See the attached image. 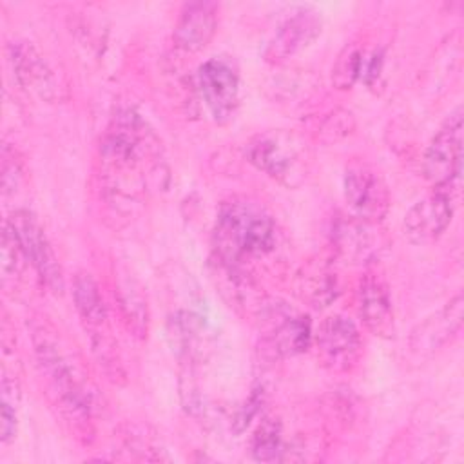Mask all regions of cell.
I'll use <instances>...</instances> for the list:
<instances>
[{
	"label": "cell",
	"mask_w": 464,
	"mask_h": 464,
	"mask_svg": "<svg viewBox=\"0 0 464 464\" xmlns=\"http://www.w3.org/2000/svg\"><path fill=\"white\" fill-rule=\"evenodd\" d=\"M102 181L118 198H136L163 174L160 140L134 109L118 111L100 141Z\"/></svg>",
	"instance_id": "cell-1"
},
{
	"label": "cell",
	"mask_w": 464,
	"mask_h": 464,
	"mask_svg": "<svg viewBox=\"0 0 464 464\" xmlns=\"http://www.w3.org/2000/svg\"><path fill=\"white\" fill-rule=\"evenodd\" d=\"M31 343L45 393L72 435L89 444L94 439V404L83 375L65 352L58 332L42 319L31 323Z\"/></svg>",
	"instance_id": "cell-2"
},
{
	"label": "cell",
	"mask_w": 464,
	"mask_h": 464,
	"mask_svg": "<svg viewBox=\"0 0 464 464\" xmlns=\"http://www.w3.org/2000/svg\"><path fill=\"white\" fill-rule=\"evenodd\" d=\"M276 241V221L257 199L234 196L221 203L214 225V248L219 265L241 268L243 263L272 252Z\"/></svg>",
	"instance_id": "cell-3"
},
{
	"label": "cell",
	"mask_w": 464,
	"mask_h": 464,
	"mask_svg": "<svg viewBox=\"0 0 464 464\" xmlns=\"http://www.w3.org/2000/svg\"><path fill=\"white\" fill-rule=\"evenodd\" d=\"M246 160L263 174L285 187H299L308 172L306 147L290 130H263L245 149Z\"/></svg>",
	"instance_id": "cell-4"
},
{
	"label": "cell",
	"mask_w": 464,
	"mask_h": 464,
	"mask_svg": "<svg viewBox=\"0 0 464 464\" xmlns=\"http://www.w3.org/2000/svg\"><path fill=\"white\" fill-rule=\"evenodd\" d=\"M5 223L11 227L27 263L38 276L42 286H45L51 294L60 295L65 288L63 270L36 216L25 208H18L5 219Z\"/></svg>",
	"instance_id": "cell-5"
},
{
	"label": "cell",
	"mask_w": 464,
	"mask_h": 464,
	"mask_svg": "<svg viewBox=\"0 0 464 464\" xmlns=\"http://www.w3.org/2000/svg\"><path fill=\"white\" fill-rule=\"evenodd\" d=\"M424 178L431 187L460 188L462 174V107L448 114L426 147L422 160Z\"/></svg>",
	"instance_id": "cell-6"
},
{
	"label": "cell",
	"mask_w": 464,
	"mask_h": 464,
	"mask_svg": "<svg viewBox=\"0 0 464 464\" xmlns=\"http://www.w3.org/2000/svg\"><path fill=\"white\" fill-rule=\"evenodd\" d=\"M319 362L334 373L352 372L362 355V337L357 324L343 315L334 314L321 321L314 334Z\"/></svg>",
	"instance_id": "cell-7"
},
{
	"label": "cell",
	"mask_w": 464,
	"mask_h": 464,
	"mask_svg": "<svg viewBox=\"0 0 464 464\" xmlns=\"http://www.w3.org/2000/svg\"><path fill=\"white\" fill-rule=\"evenodd\" d=\"M196 82L210 116L218 123L232 120L239 107L241 92V80L236 63L225 56L208 58L199 65Z\"/></svg>",
	"instance_id": "cell-8"
},
{
	"label": "cell",
	"mask_w": 464,
	"mask_h": 464,
	"mask_svg": "<svg viewBox=\"0 0 464 464\" xmlns=\"http://www.w3.org/2000/svg\"><path fill=\"white\" fill-rule=\"evenodd\" d=\"M457 196L459 188L431 187V190L404 214L402 230L406 239L413 245L435 243L453 219Z\"/></svg>",
	"instance_id": "cell-9"
},
{
	"label": "cell",
	"mask_w": 464,
	"mask_h": 464,
	"mask_svg": "<svg viewBox=\"0 0 464 464\" xmlns=\"http://www.w3.org/2000/svg\"><path fill=\"white\" fill-rule=\"evenodd\" d=\"M344 199L353 216L379 223L390 210V190L382 176L366 163H350L344 170Z\"/></svg>",
	"instance_id": "cell-10"
},
{
	"label": "cell",
	"mask_w": 464,
	"mask_h": 464,
	"mask_svg": "<svg viewBox=\"0 0 464 464\" xmlns=\"http://www.w3.org/2000/svg\"><path fill=\"white\" fill-rule=\"evenodd\" d=\"M321 14L312 7L294 9L276 29L268 40L263 56L266 62L279 65L310 47L321 34Z\"/></svg>",
	"instance_id": "cell-11"
},
{
	"label": "cell",
	"mask_w": 464,
	"mask_h": 464,
	"mask_svg": "<svg viewBox=\"0 0 464 464\" xmlns=\"http://www.w3.org/2000/svg\"><path fill=\"white\" fill-rule=\"evenodd\" d=\"M462 315L464 297L459 292L437 314L426 317L411 330L408 339L410 353L417 359H426L431 357L435 352L442 350L459 335L462 328Z\"/></svg>",
	"instance_id": "cell-12"
},
{
	"label": "cell",
	"mask_w": 464,
	"mask_h": 464,
	"mask_svg": "<svg viewBox=\"0 0 464 464\" xmlns=\"http://www.w3.org/2000/svg\"><path fill=\"white\" fill-rule=\"evenodd\" d=\"M357 312L362 324L377 337H392L395 330L393 304L384 277L373 270L364 272L357 286Z\"/></svg>",
	"instance_id": "cell-13"
},
{
	"label": "cell",
	"mask_w": 464,
	"mask_h": 464,
	"mask_svg": "<svg viewBox=\"0 0 464 464\" xmlns=\"http://www.w3.org/2000/svg\"><path fill=\"white\" fill-rule=\"evenodd\" d=\"M219 5L216 2H188L181 7L174 25V44L181 51L198 53L205 49L218 31Z\"/></svg>",
	"instance_id": "cell-14"
},
{
	"label": "cell",
	"mask_w": 464,
	"mask_h": 464,
	"mask_svg": "<svg viewBox=\"0 0 464 464\" xmlns=\"http://www.w3.org/2000/svg\"><path fill=\"white\" fill-rule=\"evenodd\" d=\"M9 62L16 83L27 92L44 100L56 96V80L44 56L29 42H14L9 45Z\"/></svg>",
	"instance_id": "cell-15"
},
{
	"label": "cell",
	"mask_w": 464,
	"mask_h": 464,
	"mask_svg": "<svg viewBox=\"0 0 464 464\" xmlns=\"http://www.w3.org/2000/svg\"><path fill=\"white\" fill-rule=\"evenodd\" d=\"M375 225L357 216L339 219L334 225L332 243L337 256L352 265H362L372 261L379 252V234Z\"/></svg>",
	"instance_id": "cell-16"
},
{
	"label": "cell",
	"mask_w": 464,
	"mask_h": 464,
	"mask_svg": "<svg viewBox=\"0 0 464 464\" xmlns=\"http://www.w3.org/2000/svg\"><path fill=\"white\" fill-rule=\"evenodd\" d=\"M74 308L91 334V341L109 335V312L102 290L89 272H78L72 279Z\"/></svg>",
	"instance_id": "cell-17"
},
{
	"label": "cell",
	"mask_w": 464,
	"mask_h": 464,
	"mask_svg": "<svg viewBox=\"0 0 464 464\" xmlns=\"http://www.w3.org/2000/svg\"><path fill=\"white\" fill-rule=\"evenodd\" d=\"M196 312L176 310L167 321V337L172 350L185 362L198 361L208 346V326Z\"/></svg>",
	"instance_id": "cell-18"
},
{
	"label": "cell",
	"mask_w": 464,
	"mask_h": 464,
	"mask_svg": "<svg viewBox=\"0 0 464 464\" xmlns=\"http://www.w3.org/2000/svg\"><path fill=\"white\" fill-rule=\"evenodd\" d=\"M114 281H116L114 295H116L118 308L127 330L134 337L145 339L149 332L150 314H149L147 295L143 294L141 285L132 274H129V270H118V274L114 276Z\"/></svg>",
	"instance_id": "cell-19"
},
{
	"label": "cell",
	"mask_w": 464,
	"mask_h": 464,
	"mask_svg": "<svg viewBox=\"0 0 464 464\" xmlns=\"http://www.w3.org/2000/svg\"><path fill=\"white\" fill-rule=\"evenodd\" d=\"M314 343L312 323L308 315H288L268 335V344L277 355H297L306 352Z\"/></svg>",
	"instance_id": "cell-20"
},
{
	"label": "cell",
	"mask_w": 464,
	"mask_h": 464,
	"mask_svg": "<svg viewBox=\"0 0 464 464\" xmlns=\"http://www.w3.org/2000/svg\"><path fill=\"white\" fill-rule=\"evenodd\" d=\"M297 292L315 308L328 306L339 294L337 276L326 265H310L299 274Z\"/></svg>",
	"instance_id": "cell-21"
},
{
	"label": "cell",
	"mask_w": 464,
	"mask_h": 464,
	"mask_svg": "<svg viewBox=\"0 0 464 464\" xmlns=\"http://www.w3.org/2000/svg\"><path fill=\"white\" fill-rule=\"evenodd\" d=\"M283 442V428L277 419L265 417L256 428L250 440V453L259 462H274L281 460L285 453Z\"/></svg>",
	"instance_id": "cell-22"
},
{
	"label": "cell",
	"mask_w": 464,
	"mask_h": 464,
	"mask_svg": "<svg viewBox=\"0 0 464 464\" xmlns=\"http://www.w3.org/2000/svg\"><path fill=\"white\" fill-rule=\"evenodd\" d=\"M18 402L20 386L18 381L7 373L2 377V402H0V439L9 444L16 437L18 430Z\"/></svg>",
	"instance_id": "cell-23"
},
{
	"label": "cell",
	"mask_w": 464,
	"mask_h": 464,
	"mask_svg": "<svg viewBox=\"0 0 464 464\" xmlns=\"http://www.w3.org/2000/svg\"><path fill=\"white\" fill-rule=\"evenodd\" d=\"M364 54L366 51L357 45H350L339 54L332 69V82L337 89H350L353 83L361 82Z\"/></svg>",
	"instance_id": "cell-24"
},
{
	"label": "cell",
	"mask_w": 464,
	"mask_h": 464,
	"mask_svg": "<svg viewBox=\"0 0 464 464\" xmlns=\"http://www.w3.org/2000/svg\"><path fill=\"white\" fill-rule=\"evenodd\" d=\"M0 265H2V279L4 285L7 281H18L24 274V268L27 263L11 227L4 221V230H2V248H0Z\"/></svg>",
	"instance_id": "cell-25"
},
{
	"label": "cell",
	"mask_w": 464,
	"mask_h": 464,
	"mask_svg": "<svg viewBox=\"0 0 464 464\" xmlns=\"http://www.w3.org/2000/svg\"><path fill=\"white\" fill-rule=\"evenodd\" d=\"M24 179V169H22V161L16 154L14 149H11L9 145H5L2 149V188L4 194H14L20 187Z\"/></svg>",
	"instance_id": "cell-26"
},
{
	"label": "cell",
	"mask_w": 464,
	"mask_h": 464,
	"mask_svg": "<svg viewBox=\"0 0 464 464\" xmlns=\"http://www.w3.org/2000/svg\"><path fill=\"white\" fill-rule=\"evenodd\" d=\"M263 406V388H256L252 390V393L248 395V399L245 401V404L239 408V411L236 413V419L232 420L234 431L241 433L246 430V426L252 422V419L257 417L259 410Z\"/></svg>",
	"instance_id": "cell-27"
}]
</instances>
